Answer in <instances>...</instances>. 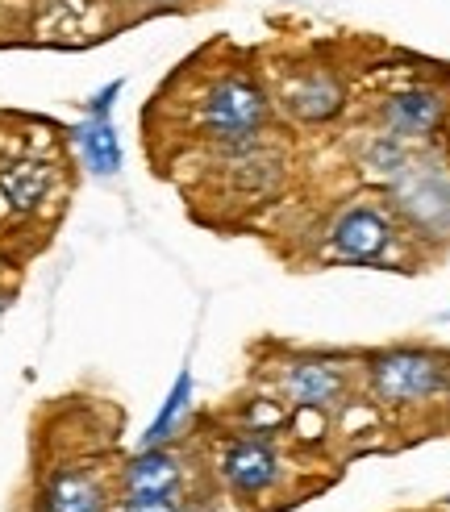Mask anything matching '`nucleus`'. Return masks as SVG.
<instances>
[{"label": "nucleus", "instance_id": "nucleus-1", "mask_svg": "<svg viewBox=\"0 0 450 512\" xmlns=\"http://www.w3.org/2000/svg\"><path fill=\"white\" fill-rule=\"evenodd\" d=\"M267 96L259 84L242 80V75H230V80H221L209 96L205 105H200V125H205V134L217 138L221 146L230 150H242L255 142V134L263 130L267 121Z\"/></svg>", "mask_w": 450, "mask_h": 512}, {"label": "nucleus", "instance_id": "nucleus-2", "mask_svg": "<svg viewBox=\"0 0 450 512\" xmlns=\"http://www.w3.org/2000/svg\"><path fill=\"white\" fill-rule=\"evenodd\" d=\"M371 388L384 404H417L442 388V367L430 354L417 350H396L375 358L371 367Z\"/></svg>", "mask_w": 450, "mask_h": 512}, {"label": "nucleus", "instance_id": "nucleus-3", "mask_svg": "<svg viewBox=\"0 0 450 512\" xmlns=\"http://www.w3.org/2000/svg\"><path fill=\"white\" fill-rule=\"evenodd\" d=\"M392 242V225L384 213L367 209V204H355L334 221V234H330V250L346 263H371L375 254Z\"/></svg>", "mask_w": 450, "mask_h": 512}, {"label": "nucleus", "instance_id": "nucleus-4", "mask_svg": "<svg viewBox=\"0 0 450 512\" xmlns=\"http://www.w3.org/2000/svg\"><path fill=\"white\" fill-rule=\"evenodd\" d=\"M396 204L421 229H446L450 225V179L434 167L405 171V179L396 184Z\"/></svg>", "mask_w": 450, "mask_h": 512}, {"label": "nucleus", "instance_id": "nucleus-5", "mask_svg": "<svg viewBox=\"0 0 450 512\" xmlns=\"http://www.w3.org/2000/svg\"><path fill=\"white\" fill-rule=\"evenodd\" d=\"M225 479H230V488L242 492V496H259L267 492L275 479H280V463H275V454L267 442H234L225 450Z\"/></svg>", "mask_w": 450, "mask_h": 512}, {"label": "nucleus", "instance_id": "nucleus-6", "mask_svg": "<svg viewBox=\"0 0 450 512\" xmlns=\"http://www.w3.org/2000/svg\"><path fill=\"white\" fill-rule=\"evenodd\" d=\"M284 105L300 121H330L342 109V84L330 71H305L284 84Z\"/></svg>", "mask_w": 450, "mask_h": 512}, {"label": "nucleus", "instance_id": "nucleus-7", "mask_svg": "<svg viewBox=\"0 0 450 512\" xmlns=\"http://www.w3.org/2000/svg\"><path fill=\"white\" fill-rule=\"evenodd\" d=\"M50 184H55V171L42 159H17L9 167H0V200H5L13 213H34L46 200Z\"/></svg>", "mask_w": 450, "mask_h": 512}, {"label": "nucleus", "instance_id": "nucleus-8", "mask_svg": "<svg viewBox=\"0 0 450 512\" xmlns=\"http://www.w3.org/2000/svg\"><path fill=\"white\" fill-rule=\"evenodd\" d=\"M384 121L396 138H421L430 134L442 121V100L430 88H413V92H396L384 105Z\"/></svg>", "mask_w": 450, "mask_h": 512}, {"label": "nucleus", "instance_id": "nucleus-9", "mask_svg": "<svg viewBox=\"0 0 450 512\" xmlns=\"http://www.w3.org/2000/svg\"><path fill=\"white\" fill-rule=\"evenodd\" d=\"M284 388L288 396L300 404V408H330L342 400V388H346V379L338 367L330 363H296L284 379Z\"/></svg>", "mask_w": 450, "mask_h": 512}, {"label": "nucleus", "instance_id": "nucleus-10", "mask_svg": "<svg viewBox=\"0 0 450 512\" xmlns=\"http://www.w3.org/2000/svg\"><path fill=\"white\" fill-rule=\"evenodd\" d=\"M175 483H180V467H175V458L163 454L150 446L146 454H138L130 471H125V488L130 496H171Z\"/></svg>", "mask_w": 450, "mask_h": 512}, {"label": "nucleus", "instance_id": "nucleus-11", "mask_svg": "<svg viewBox=\"0 0 450 512\" xmlns=\"http://www.w3.org/2000/svg\"><path fill=\"white\" fill-rule=\"evenodd\" d=\"M42 512H105V492L84 475H59L46 483Z\"/></svg>", "mask_w": 450, "mask_h": 512}, {"label": "nucleus", "instance_id": "nucleus-12", "mask_svg": "<svg viewBox=\"0 0 450 512\" xmlns=\"http://www.w3.org/2000/svg\"><path fill=\"white\" fill-rule=\"evenodd\" d=\"M75 138H80V150L96 175H113L121 167V142L113 134L109 117H88L80 130H75Z\"/></svg>", "mask_w": 450, "mask_h": 512}, {"label": "nucleus", "instance_id": "nucleus-13", "mask_svg": "<svg viewBox=\"0 0 450 512\" xmlns=\"http://www.w3.org/2000/svg\"><path fill=\"white\" fill-rule=\"evenodd\" d=\"M188 396H192V375L184 371L180 379H175V388H171V396L163 400V408H159V417L150 421V429H146V450L150 446H159L163 438H171V429H175V421H180V413L188 408Z\"/></svg>", "mask_w": 450, "mask_h": 512}, {"label": "nucleus", "instance_id": "nucleus-14", "mask_svg": "<svg viewBox=\"0 0 450 512\" xmlns=\"http://www.w3.org/2000/svg\"><path fill=\"white\" fill-rule=\"evenodd\" d=\"M125 512H175V504L167 496H130Z\"/></svg>", "mask_w": 450, "mask_h": 512}, {"label": "nucleus", "instance_id": "nucleus-15", "mask_svg": "<svg viewBox=\"0 0 450 512\" xmlns=\"http://www.w3.org/2000/svg\"><path fill=\"white\" fill-rule=\"evenodd\" d=\"M0 309H5V300H0Z\"/></svg>", "mask_w": 450, "mask_h": 512}, {"label": "nucleus", "instance_id": "nucleus-16", "mask_svg": "<svg viewBox=\"0 0 450 512\" xmlns=\"http://www.w3.org/2000/svg\"><path fill=\"white\" fill-rule=\"evenodd\" d=\"M167 5H171V0H167Z\"/></svg>", "mask_w": 450, "mask_h": 512}]
</instances>
